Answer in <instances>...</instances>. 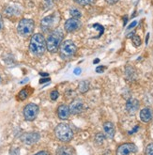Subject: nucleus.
Wrapping results in <instances>:
<instances>
[{"label":"nucleus","instance_id":"f3484780","mask_svg":"<svg viewBox=\"0 0 153 155\" xmlns=\"http://www.w3.org/2000/svg\"><path fill=\"white\" fill-rule=\"evenodd\" d=\"M89 89V82L86 80H84L82 82H80L79 84V91L81 93H86V91Z\"/></svg>","mask_w":153,"mask_h":155},{"label":"nucleus","instance_id":"b1692460","mask_svg":"<svg viewBox=\"0 0 153 155\" xmlns=\"http://www.w3.org/2000/svg\"><path fill=\"white\" fill-rule=\"evenodd\" d=\"M58 96H59V93H58L57 90H53L51 92V94H50V98H51V100H53V101H56V100H57Z\"/></svg>","mask_w":153,"mask_h":155},{"label":"nucleus","instance_id":"423d86ee","mask_svg":"<svg viewBox=\"0 0 153 155\" xmlns=\"http://www.w3.org/2000/svg\"><path fill=\"white\" fill-rule=\"evenodd\" d=\"M58 20H59V17H58L57 12L44 17L41 22V29L44 32H48V31L52 30L54 27L56 26V25L58 23Z\"/></svg>","mask_w":153,"mask_h":155},{"label":"nucleus","instance_id":"f257e3e1","mask_svg":"<svg viewBox=\"0 0 153 155\" xmlns=\"http://www.w3.org/2000/svg\"><path fill=\"white\" fill-rule=\"evenodd\" d=\"M47 47H46V41L41 33L34 34L29 43V51L35 57H41L45 53Z\"/></svg>","mask_w":153,"mask_h":155},{"label":"nucleus","instance_id":"39448f33","mask_svg":"<svg viewBox=\"0 0 153 155\" xmlns=\"http://www.w3.org/2000/svg\"><path fill=\"white\" fill-rule=\"evenodd\" d=\"M76 52H77L76 45L73 41H70V40H67L65 41H63L59 47L60 57L64 59L73 57L76 54Z\"/></svg>","mask_w":153,"mask_h":155},{"label":"nucleus","instance_id":"2f4dec72","mask_svg":"<svg viewBox=\"0 0 153 155\" xmlns=\"http://www.w3.org/2000/svg\"><path fill=\"white\" fill-rule=\"evenodd\" d=\"M79 72H81V69L77 68V69L74 71V74H79Z\"/></svg>","mask_w":153,"mask_h":155},{"label":"nucleus","instance_id":"f03ea898","mask_svg":"<svg viewBox=\"0 0 153 155\" xmlns=\"http://www.w3.org/2000/svg\"><path fill=\"white\" fill-rule=\"evenodd\" d=\"M63 41V31L59 28L53 30L46 40V47L50 53H57Z\"/></svg>","mask_w":153,"mask_h":155},{"label":"nucleus","instance_id":"ddd939ff","mask_svg":"<svg viewBox=\"0 0 153 155\" xmlns=\"http://www.w3.org/2000/svg\"><path fill=\"white\" fill-rule=\"evenodd\" d=\"M103 133L106 135L107 138H114L115 134H116V129L115 125L111 121H106L103 123Z\"/></svg>","mask_w":153,"mask_h":155},{"label":"nucleus","instance_id":"393cba45","mask_svg":"<svg viewBox=\"0 0 153 155\" xmlns=\"http://www.w3.org/2000/svg\"><path fill=\"white\" fill-rule=\"evenodd\" d=\"M105 69H106L105 66H98L96 68V72H98V74H101V72H103Z\"/></svg>","mask_w":153,"mask_h":155},{"label":"nucleus","instance_id":"4468645a","mask_svg":"<svg viewBox=\"0 0 153 155\" xmlns=\"http://www.w3.org/2000/svg\"><path fill=\"white\" fill-rule=\"evenodd\" d=\"M139 117H140L141 121L145 122V123H148V122L151 121L152 117H153L152 110H151V109H150L149 107H145V108H143L142 110L140 111Z\"/></svg>","mask_w":153,"mask_h":155},{"label":"nucleus","instance_id":"a878e982","mask_svg":"<svg viewBox=\"0 0 153 155\" xmlns=\"http://www.w3.org/2000/svg\"><path fill=\"white\" fill-rule=\"evenodd\" d=\"M56 1L57 0H44V3H45L46 6H52Z\"/></svg>","mask_w":153,"mask_h":155},{"label":"nucleus","instance_id":"5701e85b","mask_svg":"<svg viewBox=\"0 0 153 155\" xmlns=\"http://www.w3.org/2000/svg\"><path fill=\"white\" fill-rule=\"evenodd\" d=\"M145 153H146L147 155H153V143L148 144V145L147 146Z\"/></svg>","mask_w":153,"mask_h":155},{"label":"nucleus","instance_id":"bb28decb","mask_svg":"<svg viewBox=\"0 0 153 155\" xmlns=\"http://www.w3.org/2000/svg\"><path fill=\"white\" fill-rule=\"evenodd\" d=\"M4 28V22H3V18H2V15L0 14V31Z\"/></svg>","mask_w":153,"mask_h":155},{"label":"nucleus","instance_id":"6e6552de","mask_svg":"<svg viewBox=\"0 0 153 155\" xmlns=\"http://www.w3.org/2000/svg\"><path fill=\"white\" fill-rule=\"evenodd\" d=\"M81 26H82V23H81L80 19H78V18L71 17V18H70V19H68L65 22L64 28H65V30L67 32L73 33V32H75V31L79 30L81 28Z\"/></svg>","mask_w":153,"mask_h":155},{"label":"nucleus","instance_id":"9d476101","mask_svg":"<svg viewBox=\"0 0 153 155\" xmlns=\"http://www.w3.org/2000/svg\"><path fill=\"white\" fill-rule=\"evenodd\" d=\"M140 103L138 100L134 98H130L126 102V111L128 112L129 115H135L136 112L139 110Z\"/></svg>","mask_w":153,"mask_h":155},{"label":"nucleus","instance_id":"a211bd4d","mask_svg":"<svg viewBox=\"0 0 153 155\" xmlns=\"http://www.w3.org/2000/svg\"><path fill=\"white\" fill-rule=\"evenodd\" d=\"M105 138H106V135L104 134V133L103 134V133H98L96 134V136H95V142L97 144H99V145H102L104 142Z\"/></svg>","mask_w":153,"mask_h":155},{"label":"nucleus","instance_id":"2eb2a0df","mask_svg":"<svg viewBox=\"0 0 153 155\" xmlns=\"http://www.w3.org/2000/svg\"><path fill=\"white\" fill-rule=\"evenodd\" d=\"M70 115V107L66 104H61L57 108V116L59 117V120H66L69 118Z\"/></svg>","mask_w":153,"mask_h":155},{"label":"nucleus","instance_id":"dca6fc26","mask_svg":"<svg viewBox=\"0 0 153 155\" xmlns=\"http://www.w3.org/2000/svg\"><path fill=\"white\" fill-rule=\"evenodd\" d=\"M75 153V150L73 147H69V146H62L59 147L57 150V154L64 155V154H73Z\"/></svg>","mask_w":153,"mask_h":155},{"label":"nucleus","instance_id":"1a4fd4ad","mask_svg":"<svg viewBox=\"0 0 153 155\" xmlns=\"http://www.w3.org/2000/svg\"><path fill=\"white\" fill-rule=\"evenodd\" d=\"M136 152H137V147L133 143H124L116 149V154L119 155L134 154Z\"/></svg>","mask_w":153,"mask_h":155},{"label":"nucleus","instance_id":"20e7f679","mask_svg":"<svg viewBox=\"0 0 153 155\" xmlns=\"http://www.w3.org/2000/svg\"><path fill=\"white\" fill-rule=\"evenodd\" d=\"M35 24L32 19H22L17 26V32L21 37L28 38L32 35L34 31Z\"/></svg>","mask_w":153,"mask_h":155},{"label":"nucleus","instance_id":"0eeeda50","mask_svg":"<svg viewBox=\"0 0 153 155\" xmlns=\"http://www.w3.org/2000/svg\"><path fill=\"white\" fill-rule=\"evenodd\" d=\"M40 108L37 104H26L24 108V117L25 120L28 121H33L39 114Z\"/></svg>","mask_w":153,"mask_h":155},{"label":"nucleus","instance_id":"473e14b6","mask_svg":"<svg viewBox=\"0 0 153 155\" xmlns=\"http://www.w3.org/2000/svg\"><path fill=\"white\" fill-rule=\"evenodd\" d=\"M99 62H100V60H99V59H96V60H94V61H93L94 64H95V63H99Z\"/></svg>","mask_w":153,"mask_h":155},{"label":"nucleus","instance_id":"412c9836","mask_svg":"<svg viewBox=\"0 0 153 155\" xmlns=\"http://www.w3.org/2000/svg\"><path fill=\"white\" fill-rule=\"evenodd\" d=\"M132 41L133 45H134L135 47H139L140 45L142 44V41H141V39H140V37H139L138 35H134V36H132Z\"/></svg>","mask_w":153,"mask_h":155},{"label":"nucleus","instance_id":"72a5a7b5","mask_svg":"<svg viewBox=\"0 0 153 155\" xmlns=\"http://www.w3.org/2000/svg\"><path fill=\"white\" fill-rule=\"evenodd\" d=\"M41 74L42 76H47V74H44V72H43V74Z\"/></svg>","mask_w":153,"mask_h":155},{"label":"nucleus","instance_id":"c85d7f7f","mask_svg":"<svg viewBox=\"0 0 153 155\" xmlns=\"http://www.w3.org/2000/svg\"><path fill=\"white\" fill-rule=\"evenodd\" d=\"M137 25V22L136 21H134V22H132L130 25H129V27H128V29H131V28H132V27H134Z\"/></svg>","mask_w":153,"mask_h":155},{"label":"nucleus","instance_id":"6ab92c4d","mask_svg":"<svg viewBox=\"0 0 153 155\" xmlns=\"http://www.w3.org/2000/svg\"><path fill=\"white\" fill-rule=\"evenodd\" d=\"M70 14L71 17L78 18V19H80V18L82 17V12H81L76 8H71L70 10Z\"/></svg>","mask_w":153,"mask_h":155},{"label":"nucleus","instance_id":"aec40b11","mask_svg":"<svg viewBox=\"0 0 153 155\" xmlns=\"http://www.w3.org/2000/svg\"><path fill=\"white\" fill-rule=\"evenodd\" d=\"M28 96H29V92L28 88H24L20 91L19 94H18V99H19L20 101H24V100H25Z\"/></svg>","mask_w":153,"mask_h":155},{"label":"nucleus","instance_id":"7c9ffc66","mask_svg":"<svg viewBox=\"0 0 153 155\" xmlns=\"http://www.w3.org/2000/svg\"><path fill=\"white\" fill-rule=\"evenodd\" d=\"M37 154L38 155H40V154H49V152H47V151H39V152H37Z\"/></svg>","mask_w":153,"mask_h":155},{"label":"nucleus","instance_id":"7ed1b4c3","mask_svg":"<svg viewBox=\"0 0 153 155\" xmlns=\"http://www.w3.org/2000/svg\"><path fill=\"white\" fill-rule=\"evenodd\" d=\"M55 134L56 137L63 143H69L73 138V132L66 123H59L55 128Z\"/></svg>","mask_w":153,"mask_h":155},{"label":"nucleus","instance_id":"f8f14e48","mask_svg":"<svg viewBox=\"0 0 153 155\" xmlns=\"http://www.w3.org/2000/svg\"><path fill=\"white\" fill-rule=\"evenodd\" d=\"M69 107H70V114L77 115V114H79V113H81L83 111V108H84L83 101L81 99H75L70 103Z\"/></svg>","mask_w":153,"mask_h":155},{"label":"nucleus","instance_id":"cd10ccee","mask_svg":"<svg viewBox=\"0 0 153 155\" xmlns=\"http://www.w3.org/2000/svg\"><path fill=\"white\" fill-rule=\"evenodd\" d=\"M105 1L108 3V4H110V5H115L118 3L119 0H105Z\"/></svg>","mask_w":153,"mask_h":155},{"label":"nucleus","instance_id":"9b49d317","mask_svg":"<svg viewBox=\"0 0 153 155\" xmlns=\"http://www.w3.org/2000/svg\"><path fill=\"white\" fill-rule=\"evenodd\" d=\"M41 138V135L39 133H26L21 136V140L26 145H32L34 143H37Z\"/></svg>","mask_w":153,"mask_h":155},{"label":"nucleus","instance_id":"f704fd0d","mask_svg":"<svg viewBox=\"0 0 153 155\" xmlns=\"http://www.w3.org/2000/svg\"><path fill=\"white\" fill-rule=\"evenodd\" d=\"M0 80H1V78H0Z\"/></svg>","mask_w":153,"mask_h":155},{"label":"nucleus","instance_id":"c756f323","mask_svg":"<svg viewBox=\"0 0 153 155\" xmlns=\"http://www.w3.org/2000/svg\"><path fill=\"white\" fill-rule=\"evenodd\" d=\"M50 81L49 78H44V79H41L40 80V84H43V83H46V82Z\"/></svg>","mask_w":153,"mask_h":155},{"label":"nucleus","instance_id":"4be33fe9","mask_svg":"<svg viewBox=\"0 0 153 155\" xmlns=\"http://www.w3.org/2000/svg\"><path fill=\"white\" fill-rule=\"evenodd\" d=\"M73 1L81 6H87L94 3V0H73Z\"/></svg>","mask_w":153,"mask_h":155}]
</instances>
